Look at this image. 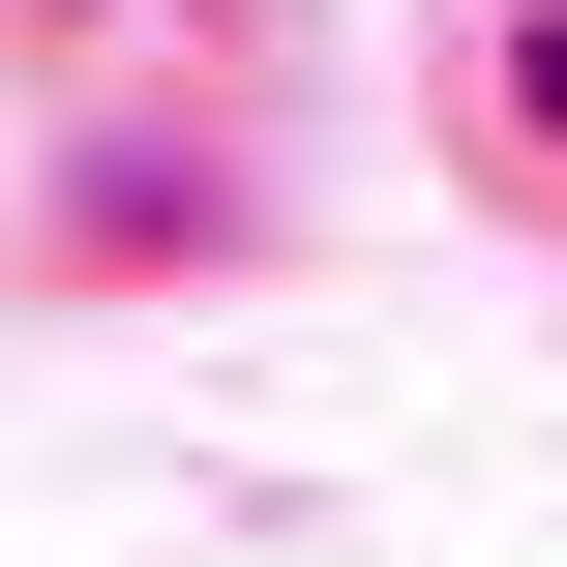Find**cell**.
<instances>
[{
  "label": "cell",
  "mask_w": 567,
  "mask_h": 567,
  "mask_svg": "<svg viewBox=\"0 0 567 567\" xmlns=\"http://www.w3.org/2000/svg\"><path fill=\"white\" fill-rule=\"evenodd\" d=\"M508 120H538V150H567V0H538V30H508Z\"/></svg>",
  "instance_id": "obj_1"
},
{
  "label": "cell",
  "mask_w": 567,
  "mask_h": 567,
  "mask_svg": "<svg viewBox=\"0 0 567 567\" xmlns=\"http://www.w3.org/2000/svg\"><path fill=\"white\" fill-rule=\"evenodd\" d=\"M30 30H120V0H30Z\"/></svg>",
  "instance_id": "obj_2"
}]
</instances>
